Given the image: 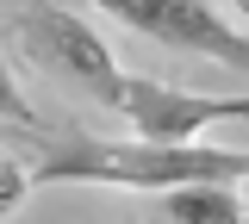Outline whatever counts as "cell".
<instances>
[{
	"label": "cell",
	"mask_w": 249,
	"mask_h": 224,
	"mask_svg": "<svg viewBox=\"0 0 249 224\" xmlns=\"http://www.w3.org/2000/svg\"><path fill=\"white\" fill-rule=\"evenodd\" d=\"M37 187H124V193H168L187 181H249V150L218 143H150V137H88V131H44Z\"/></svg>",
	"instance_id": "1"
},
{
	"label": "cell",
	"mask_w": 249,
	"mask_h": 224,
	"mask_svg": "<svg viewBox=\"0 0 249 224\" xmlns=\"http://www.w3.org/2000/svg\"><path fill=\"white\" fill-rule=\"evenodd\" d=\"M13 37H19V50H25L31 69H44L50 81H62V87H75V94H88V100H100V106L119 112L124 69H119V56H112V44L93 32L75 6H62V0H31L25 13L13 19Z\"/></svg>",
	"instance_id": "2"
},
{
	"label": "cell",
	"mask_w": 249,
	"mask_h": 224,
	"mask_svg": "<svg viewBox=\"0 0 249 224\" xmlns=\"http://www.w3.org/2000/svg\"><path fill=\"white\" fill-rule=\"evenodd\" d=\"M106 19H119L131 32H143L162 50H181V56H206L249 75V32L231 25L212 0H93Z\"/></svg>",
	"instance_id": "3"
},
{
	"label": "cell",
	"mask_w": 249,
	"mask_h": 224,
	"mask_svg": "<svg viewBox=\"0 0 249 224\" xmlns=\"http://www.w3.org/2000/svg\"><path fill=\"white\" fill-rule=\"evenodd\" d=\"M119 112L131 137H150V143H199L212 125L249 119V94H193V87H168L156 75H124Z\"/></svg>",
	"instance_id": "4"
},
{
	"label": "cell",
	"mask_w": 249,
	"mask_h": 224,
	"mask_svg": "<svg viewBox=\"0 0 249 224\" xmlns=\"http://www.w3.org/2000/svg\"><path fill=\"white\" fill-rule=\"evenodd\" d=\"M156 218L162 224H249V199L237 181H187V187L156 193Z\"/></svg>",
	"instance_id": "5"
},
{
	"label": "cell",
	"mask_w": 249,
	"mask_h": 224,
	"mask_svg": "<svg viewBox=\"0 0 249 224\" xmlns=\"http://www.w3.org/2000/svg\"><path fill=\"white\" fill-rule=\"evenodd\" d=\"M0 119L6 125H19V131H31V137H44V119H37V106L25 100V87H19V75H13V56H6V32H0Z\"/></svg>",
	"instance_id": "6"
},
{
	"label": "cell",
	"mask_w": 249,
	"mask_h": 224,
	"mask_svg": "<svg viewBox=\"0 0 249 224\" xmlns=\"http://www.w3.org/2000/svg\"><path fill=\"white\" fill-rule=\"evenodd\" d=\"M31 193H37V181H31V162H19L13 150H0V224L19 218Z\"/></svg>",
	"instance_id": "7"
},
{
	"label": "cell",
	"mask_w": 249,
	"mask_h": 224,
	"mask_svg": "<svg viewBox=\"0 0 249 224\" xmlns=\"http://www.w3.org/2000/svg\"><path fill=\"white\" fill-rule=\"evenodd\" d=\"M231 13H237V19H249V0H231Z\"/></svg>",
	"instance_id": "8"
},
{
	"label": "cell",
	"mask_w": 249,
	"mask_h": 224,
	"mask_svg": "<svg viewBox=\"0 0 249 224\" xmlns=\"http://www.w3.org/2000/svg\"><path fill=\"white\" fill-rule=\"evenodd\" d=\"M243 199H249V181H243Z\"/></svg>",
	"instance_id": "9"
}]
</instances>
